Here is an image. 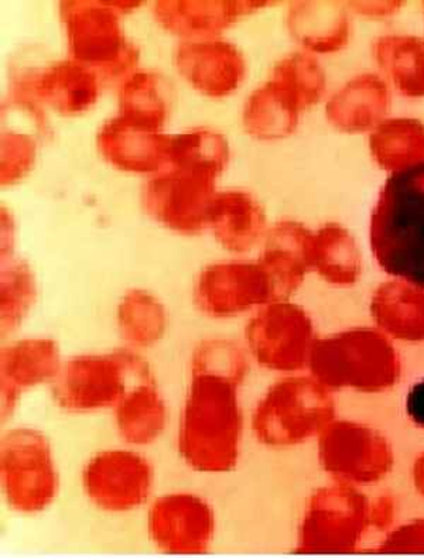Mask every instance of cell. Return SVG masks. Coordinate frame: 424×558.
Here are the masks:
<instances>
[{
    "instance_id": "cell-21",
    "label": "cell",
    "mask_w": 424,
    "mask_h": 558,
    "mask_svg": "<svg viewBox=\"0 0 424 558\" xmlns=\"http://www.w3.org/2000/svg\"><path fill=\"white\" fill-rule=\"evenodd\" d=\"M290 35L307 49L320 54L340 51L350 38V19L340 2H296L288 12Z\"/></svg>"
},
{
    "instance_id": "cell-10",
    "label": "cell",
    "mask_w": 424,
    "mask_h": 558,
    "mask_svg": "<svg viewBox=\"0 0 424 558\" xmlns=\"http://www.w3.org/2000/svg\"><path fill=\"white\" fill-rule=\"evenodd\" d=\"M278 302L259 260H226L206 267L194 286V303L209 318L227 319Z\"/></svg>"
},
{
    "instance_id": "cell-12",
    "label": "cell",
    "mask_w": 424,
    "mask_h": 558,
    "mask_svg": "<svg viewBox=\"0 0 424 558\" xmlns=\"http://www.w3.org/2000/svg\"><path fill=\"white\" fill-rule=\"evenodd\" d=\"M179 73L204 97H230L244 83V56L231 41L222 38L185 40L175 50Z\"/></svg>"
},
{
    "instance_id": "cell-24",
    "label": "cell",
    "mask_w": 424,
    "mask_h": 558,
    "mask_svg": "<svg viewBox=\"0 0 424 558\" xmlns=\"http://www.w3.org/2000/svg\"><path fill=\"white\" fill-rule=\"evenodd\" d=\"M310 269L335 284H350L359 279L361 255L354 238L338 223H327L312 232L308 242Z\"/></svg>"
},
{
    "instance_id": "cell-8",
    "label": "cell",
    "mask_w": 424,
    "mask_h": 558,
    "mask_svg": "<svg viewBox=\"0 0 424 558\" xmlns=\"http://www.w3.org/2000/svg\"><path fill=\"white\" fill-rule=\"evenodd\" d=\"M217 178L209 171L171 167L146 181L143 208L170 231L198 235L209 228Z\"/></svg>"
},
{
    "instance_id": "cell-23",
    "label": "cell",
    "mask_w": 424,
    "mask_h": 558,
    "mask_svg": "<svg viewBox=\"0 0 424 558\" xmlns=\"http://www.w3.org/2000/svg\"><path fill=\"white\" fill-rule=\"evenodd\" d=\"M118 99L119 117L161 132L171 111L173 95L163 75L135 71L122 81Z\"/></svg>"
},
{
    "instance_id": "cell-17",
    "label": "cell",
    "mask_w": 424,
    "mask_h": 558,
    "mask_svg": "<svg viewBox=\"0 0 424 558\" xmlns=\"http://www.w3.org/2000/svg\"><path fill=\"white\" fill-rule=\"evenodd\" d=\"M310 236L312 232L294 221L278 222L265 235L264 250L257 260L269 275L278 302L296 292L310 269Z\"/></svg>"
},
{
    "instance_id": "cell-28",
    "label": "cell",
    "mask_w": 424,
    "mask_h": 558,
    "mask_svg": "<svg viewBox=\"0 0 424 558\" xmlns=\"http://www.w3.org/2000/svg\"><path fill=\"white\" fill-rule=\"evenodd\" d=\"M373 313L379 326L400 338H424V290L411 283H386L376 292Z\"/></svg>"
},
{
    "instance_id": "cell-6",
    "label": "cell",
    "mask_w": 424,
    "mask_h": 558,
    "mask_svg": "<svg viewBox=\"0 0 424 558\" xmlns=\"http://www.w3.org/2000/svg\"><path fill=\"white\" fill-rule=\"evenodd\" d=\"M0 483L14 512L37 514L50 508L60 489L50 441L32 427L12 428L0 441Z\"/></svg>"
},
{
    "instance_id": "cell-32",
    "label": "cell",
    "mask_w": 424,
    "mask_h": 558,
    "mask_svg": "<svg viewBox=\"0 0 424 558\" xmlns=\"http://www.w3.org/2000/svg\"><path fill=\"white\" fill-rule=\"evenodd\" d=\"M37 136L39 133H28L7 129L2 132V159H0V183L3 187L16 184L31 171L37 155Z\"/></svg>"
},
{
    "instance_id": "cell-9",
    "label": "cell",
    "mask_w": 424,
    "mask_h": 558,
    "mask_svg": "<svg viewBox=\"0 0 424 558\" xmlns=\"http://www.w3.org/2000/svg\"><path fill=\"white\" fill-rule=\"evenodd\" d=\"M81 485L90 504L108 513H128L147 504L154 493L155 469L141 452L109 448L89 458Z\"/></svg>"
},
{
    "instance_id": "cell-34",
    "label": "cell",
    "mask_w": 424,
    "mask_h": 558,
    "mask_svg": "<svg viewBox=\"0 0 424 558\" xmlns=\"http://www.w3.org/2000/svg\"><path fill=\"white\" fill-rule=\"evenodd\" d=\"M359 11L364 14H375V16H383L399 11L400 2H355L352 3Z\"/></svg>"
},
{
    "instance_id": "cell-15",
    "label": "cell",
    "mask_w": 424,
    "mask_h": 558,
    "mask_svg": "<svg viewBox=\"0 0 424 558\" xmlns=\"http://www.w3.org/2000/svg\"><path fill=\"white\" fill-rule=\"evenodd\" d=\"M274 2L261 0H157L154 16L171 35L202 40L213 38L247 14Z\"/></svg>"
},
{
    "instance_id": "cell-19",
    "label": "cell",
    "mask_w": 424,
    "mask_h": 558,
    "mask_svg": "<svg viewBox=\"0 0 424 558\" xmlns=\"http://www.w3.org/2000/svg\"><path fill=\"white\" fill-rule=\"evenodd\" d=\"M118 436L133 447L155 445L169 423L168 403L155 378L137 381L113 408Z\"/></svg>"
},
{
    "instance_id": "cell-11",
    "label": "cell",
    "mask_w": 424,
    "mask_h": 558,
    "mask_svg": "<svg viewBox=\"0 0 424 558\" xmlns=\"http://www.w3.org/2000/svg\"><path fill=\"white\" fill-rule=\"evenodd\" d=\"M147 533L166 555H204L217 531L216 513L208 500L192 493L159 496L147 510Z\"/></svg>"
},
{
    "instance_id": "cell-30",
    "label": "cell",
    "mask_w": 424,
    "mask_h": 558,
    "mask_svg": "<svg viewBox=\"0 0 424 558\" xmlns=\"http://www.w3.org/2000/svg\"><path fill=\"white\" fill-rule=\"evenodd\" d=\"M36 280L25 260L4 257L0 281V318L2 336L12 333L31 312L36 300Z\"/></svg>"
},
{
    "instance_id": "cell-33",
    "label": "cell",
    "mask_w": 424,
    "mask_h": 558,
    "mask_svg": "<svg viewBox=\"0 0 424 558\" xmlns=\"http://www.w3.org/2000/svg\"><path fill=\"white\" fill-rule=\"evenodd\" d=\"M407 414L414 426L424 428V379L409 389L407 396Z\"/></svg>"
},
{
    "instance_id": "cell-22",
    "label": "cell",
    "mask_w": 424,
    "mask_h": 558,
    "mask_svg": "<svg viewBox=\"0 0 424 558\" xmlns=\"http://www.w3.org/2000/svg\"><path fill=\"white\" fill-rule=\"evenodd\" d=\"M303 111L292 90L270 76L268 83L250 95L242 119L251 136L259 141H278L296 131Z\"/></svg>"
},
{
    "instance_id": "cell-3",
    "label": "cell",
    "mask_w": 424,
    "mask_h": 558,
    "mask_svg": "<svg viewBox=\"0 0 424 558\" xmlns=\"http://www.w3.org/2000/svg\"><path fill=\"white\" fill-rule=\"evenodd\" d=\"M145 357L132 348L83 354L63 362L51 381V396L66 413L90 414L117 407L137 381L154 379Z\"/></svg>"
},
{
    "instance_id": "cell-20",
    "label": "cell",
    "mask_w": 424,
    "mask_h": 558,
    "mask_svg": "<svg viewBox=\"0 0 424 558\" xmlns=\"http://www.w3.org/2000/svg\"><path fill=\"white\" fill-rule=\"evenodd\" d=\"M390 95L388 85L375 74L355 76L327 104L328 121L347 133L370 131L384 122Z\"/></svg>"
},
{
    "instance_id": "cell-7",
    "label": "cell",
    "mask_w": 424,
    "mask_h": 558,
    "mask_svg": "<svg viewBox=\"0 0 424 558\" xmlns=\"http://www.w3.org/2000/svg\"><path fill=\"white\" fill-rule=\"evenodd\" d=\"M244 338L247 354L261 368L282 374L304 368L316 342L312 319L288 300L257 310L246 324Z\"/></svg>"
},
{
    "instance_id": "cell-2",
    "label": "cell",
    "mask_w": 424,
    "mask_h": 558,
    "mask_svg": "<svg viewBox=\"0 0 424 558\" xmlns=\"http://www.w3.org/2000/svg\"><path fill=\"white\" fill-rule=\"evenodd\" d=\"M371 245L386 274L424 290V163L386 181L371 217Z\"/></svg>"
},
{
    "instance_id": "cell-4",
    "label": "cell",
    "mask_w": 424,
    "mask_h": 558,
    "mask_svg": "<svg viewBox=\"0 0 424 558\" xmlns=\"http://www.w3.org/2000/svg\"><path fill=\"white\" fill-rule=\"evenodd\" d=\"M59 12L71 59L102 78L132 74L140 50L128 40L109 0H63Z\"/></svg>"
},
{
    "instance_id": "cell-5",
    "label": "cell",
    "mask_w": 424,
    "mask_h": 558,
    "mask_svg": "<svg viewBox=\"0 0 424 558\" xmlns=\"http://www.w3.org/2000/svg\"><path fill=\"white\" fill-rule=\"evenodd\" d=\"M331 414L326 386L306 376H288L271 385L251 416L256 440L268 447H290L326 427Z\"/></svg>"
},
{
    "instance_id": "cell-29",
    "label": "cell",
    "mask_w": 424,
    "mask_h": 558,
    "mask_svg": "<svg viewBox=\"0 0 424 558\" xmlns=\"http://www.w3.org/2000/svg\"><path fill=\"white\" fill-rule=\"evenodd\" d=\"M230 145L221 133L213 129L197 128L170 135L168 165L209 171L219 175L230 161Z\"/></svg>"
},
{
    "instance_id": "cell-25",
    "label": "cell",
    "mask_w": 424,
    "mask_h": 558,
    "mask_svg": "<svg viewBox=\"0 0 424 558\" xmlns=\"http://www.w3.org/2000/svg\"><path fill=\"white\" fill-rule=\"evenodd\" d=\"M119 336L132 350L157 345L169 326L165 304L155 294L142 289L128 290L118 305Z\"/></svg>"
},
{
    "instance_id": "cell-18",
    "label": "cell",
    "mask_w": 424,
    "mask_h": 558,
    "mask_svg": "<svg viewBox=\"0 0 424 558\" xmlns=\"http://www.w3.org/2000/svg\"><path fill=\"white\" fill-rule=\"evenodd\" d=\"M209 228L223 250L246 254L265 236V211L246 191H222L214 199Z\"/></svg>"
},
{
    "instance_id": "cell-1",
    "label": "cell",
    "mask_w": 424,
    "mask_h": 558,
    "mask_svg": "<svg viewBox=\"0 0 424 558\" xmlns=\"http://www.w3.org/2000/svg\"><path fill=\"white\" fill-rule=\"evenodd\" d=\"M250 357L245 345L228 338L204 340L193 352L178 452L195 472L227 474L240 461L245 427L241 388Z\"/></svg>"
},
{
    "instance_id": "cell-27",
    "label": "cell",
    "mask_w": 424,
    "mask_h": 558,
    "mask_svg": "<svg viewBox=\"0 0 424 558\" xmlns=\"http://www.w3.org/2000/svg\"><path fill=\"white\" fill-rule=\"evenodd\" d=\"M374 57L400 94L424 97V41L413 36H384L374 45Z\"/></svg>"
},
{
    "instance_id": "cell-31",
    "label": "cell",
    "mask_w": 424,
    "mask_h": 558,
    "mask_svg": "<svg viewBox=\"0 0 424 558\" xmlns=\"http://www.w3.org/2000/svg\"><path fill=\"white\" fill-rule=\"evenodd\" d=\"M271 78L292 90L304 111L320 101L326 93V74L322 65L304 52H293L280 60L271 71Z\"/></svg>"
},
{
    "instance_id": "cell-14",
    "label": "cell",
    "mask_w": 424,
    "mask_h": 558,
    "mask_svg": "<svg viewBox=\"0 0 424 558\" xmlns=\"http://www.w3.org/2000/svg\"><path fill=\"white\" fill-rule=\"evenodd\" d=\"M63 365L59 343L52 338H23L2 348V420L11 418L19 400L27 390L56 379Z\"/></svg>"
},
{
    "instance_id": "cell-13",
    "label": "cell",
    "mask_w": 424,
    "mask_h": 558,
    "mask_svg": "<svg viewBox=\"0 0 424 558\" xmlns=\"http://www.w3.org/2000/svg\"><path fill=\"white\" fill-rule=\"evenodd\" d=\"M12 90L49 105L64 117H74L97 104L99 76L73 59L61 60L39 71L19 75Z\"/></svg>"
},
{
    "instance_id": "cell-26",
    "label": "cell",
    "mask_w": 424,
    "mask_h": 558,
    "mask_svg": "<svg viewBox=\"0 0 424 558\" xmlns=\"http://www.w3.org/2000/svg\"><path fill=\"white\" fill-rule=\"evenodd\" d=\"M370 147L376 163L393 173L424 163V123L412 118L380 122L370 137Z\"/></svg>"
},
{
    "instance_id": "cell-16",
    "label": "cell",
    "mask_w": 424,
    "mask_h": 558,
    "mask_svg": "<svg viewBox=\"0 0 424 558\" xmlns=\"http://www.w3.org/2000/svg\"><path fill=\"white\" fill-rule=\"evenodd\" d=\"M170 135L137 125L122 117L105 122L97 133L98 151L109 165L126 173H159L168 165Z\"/></svg>"
}]
</instances>
